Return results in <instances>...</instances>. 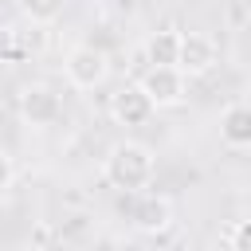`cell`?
I'll return each mask as SVG.
<instances>
[{
  "instance_id": "cell-13",
  "label": "cell",
  "mask_w": 251,
  "mask_h": 251,
  "mask_svg": "<svg viewBox=\"0 0 251 251\" xmlns=\"http://www.w3.org/2000/svg\"><path fill=\"white\" fill-rule=\"evenodd\" d=\"M12 180H16V165H12V157L0 149V192L12 188Z\"/></svg>"
},
{
  "instance_id": "cell-4",
  "label": "cell",
  "mask_w": 251,
  "mask_h": 251,
  "mask_svg": "<svg viewBox=\"0 0 251 251\" xmlns=\"http://www.w3.org/2000/svg\"><path fill=\"white\" fill-rule=\"evenodd\" d=\"M137 86L145 90V98L153 102V110H169V106L184 102V75L176 67H149Z\"/></svg>"
},
{
  "instance_id": "cell-9",
  "label": "cell",
  "mask_w": 251,
  "mask_h": 251,
  "mask_svg": "<svg viewBox=\"0 0 251 251\" xmlns=\"http://www.w3.org/2000/svg\"><path fill=\"white\" fill-rule=\"evenodd\" d=\"M180 55V35L176 31H153L145 39V63L149 67H176Z\"/></svg>"
},
{
  "instance_id": "cell-12",
  "label": "cell",
  "mask_w": 251,
  "mask_h": 251,
  "mask_svg": "<svg viewBox=\"0 0 251 251\" xmlns=\"http://www.w3.org/2000/svg\"><path fill=\"white\" fill-rule=\"evenodd\" d=\"M231 247L235 251H251V220H239L231 227Z\"/></svg>"
},
{
  "instance_id": "cell-10",
  "label": "cell",
  "mask_w": 251,
  "mask_h": 251,
  "mask_svg": "<svg viewBox=\"0 0 251 251\" xmlns=\"http://www.w3.org/2000/svg\"><path fill=\"white\" fill-rule=\"evenodd\" d=\"M20 12L31 20V24H55L63 16V0H20Z\"/></svg>"
},
{
  "instance_id": "cell-8",
  "label": "cell",
  "mask_w": 251,
  "mask_h": 251,
  "mask_svg": "<svg viewBox=\"0 0 251 251\" xmlns=\"http://www.w3.org/2000/svg\"><path fill=\"white\" fill-rule=\"evenodd\" d=\"M220 137L227 145H235V149L251 145V102H231L220 114Z\"/></svg>"
},
{
  "instance_id": "cell-6",
  "label": "cell",
  "mask_w": 251,
  "mask_h": 251,
  "mask_svg": "<svg viewBox=\"0 0 251 251\" xmlns=\"http://www.w3.org/2000/svg\"><path fill=\"white\" fill-rule=\"evenodd\" d=\"M153 114V102L145 98L141 86H118L110 94V118L114 126H145Z\"/></svg>"
},
{
  "instance_id": "cell-14",
  "label": "cell",
  "mask_w": 251,
  "mask_h": 251,
  "mask_svg": "<svg viewBox=\"0 0 251 251\" xmlns=\"http://www.w3.org/2000/svg\"><path fill=\"white\" fill-rule=\"evenodd\" d=\"M4 122H8V114H4V110H0V126H4Z\"/></svg>"
},
{
  "instance_id": "cell-3",
  "label": "cell",
  "mask_w": 251,
  "mask_h": 251,
  "mask_svg": "<svg viewBox=\"0 0 251 251\" xmlns=\"http://www.w3.org/2000/svg\"><path fill=\"white\" fill-rule=\"evenodd\" d=\"M20 114L27 126H55L63 118V98L47 82H27L20 90Z\"/></svg>"
},
{
  "instance_id": "cell-2",
  "label": "cell",
  "mask_w": 251,
  "mask_h": 251,
  "mask_svg": "<svg viewBox=\"0 0 251 251\" xmlns=\"http://www.w3.org/2000/svg\"><path fill=\"white\" fill-rule=\"evenodd\" d=\"M63 67H67L71 86H78V90H94V86H102L106 75H110V59H106V51H102V47H90V43L75 47V51L67 55Z\"/></svg>"
},
{
  "instance_id": "cell-11",
  "label": "cell",
  "mask_w": 251,
  "mask_h": 251,
  "mask_svg": "<svg viewBox=\"0 0 251 251\" xmlns=\"http://www.w3.org/2000/svg\"><path fill=\"white\" fill-rule=\"evenodd\" d=\"M20 55L16 47V27H0V63H12Z\"/></svg>"
},
{
  "instance_id": "cell-7",
  "label": "cell",
  "mask_w": 251,
  "mask_h": 251,
  "mask_svg": "<svg viewBox=\"0 0 251 251\" xmlns=\"http://www.w3.org/2000/svg\"><path fill=\"white\" fill-rule=\"evenodd\" d=\"M129 220H133V227L141 235H165L173 227V204L165 196H141L133 204V216Z\"/></svg>"
},
{
  "instance_id": "cell-1",
  "label": "cell",
  "mask_w": 251,
  "mask_h": 251,
  "mask_svg": "<svg viewBox=\"0 0 251 251\" xmlns=\"http://www.w3.org/2000/svg\"><path fill=\"white\" fill-rule=\"evenodd\" d=\"M102 169H106V180H110L114 188L137 192V188H145V184L153 180L157 161H153V153H149L141 141H122V145L110 149V157H106Z\"/></svg>"
},
{
  "instance_id": "cell-5",
  "label": "cell",
  "mask_w": 251,
  "mask_h": 251,
  "mask_svg": "<svg viewBox=\"0 0 251 251\" xmlns=\"http://www.w3.org/2000/svg\"><path fill=\"white\" fill-rule=\"evenodd\" d=\"M216 59H220V51H216V39L212 35H204V31L180 35V55H176V71L180 75H188V78L208 75L216 67Z\"/></svg>"
}]
</instances>
